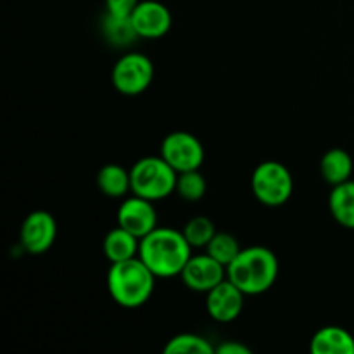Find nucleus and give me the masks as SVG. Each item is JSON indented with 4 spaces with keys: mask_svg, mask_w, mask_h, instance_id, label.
<instances>
[{
    "mask_svg": "<svg viewBox=\"0 0 354 354\" xmlns=\"http://www.w3.org/2000/svg\"><path fill=\"white\" fill-rule=\"evenodd\" d=\"M216 353L218 354H251V349H249L248 346L241 344V342L227 341L221 346H218Z\"/></svg>",
    "mask_w": 354,
    "mask_h": 354,
    "instance_id": "b1692460",
    "label": "nucleus"
},
{
    "mask_svg": "<svg viewBox=\"0 0 354 354\" xmlns=\"http://www.w3.org/2000/svg\"><path fill=\"white\" fill-rule=\"evenodd\" d=\"M158 277L145 266L140 258L111 263L107 272V290L111 299L121 308L135 310L147 303L154 294Z\"/></svg>",
    "mask_w": 354,
    "mask_h": 354,
    "instance_id": "7ed1b4c3",
    "label": "nucleus"
},
{
    "mask_svg": "<svg viewBox=\"0 0 354 354\" xmlns=\"http://www.w3.org/2000/svg\"><path fill=\"white\" fill-rule=\"evenodd\" d=\"M178 173L159 156H145L130 168L131 194L144 199L161 201L171 196L176 189Z\"/></svg>",
    "mask_w": 354,
    "mask_h": 354,
    "instance_id": "20e7f679",
    "label": "nucleus"
},
{
    "mask_svg": "<svg viewBox=\"0 0 354 354\" xmlns=\"http://www.w3.org/2000/svg\"><path fill=\"white\" fill-rule=\"evenodd\" d=\"M161 156L176 173L199 169L204 161V147L189 131H171L161 144Z\"/></svg>",
    "mask_w": 354,
    "mask_h": 354,
    "instance_id": "0eeeda50",
    "label": "nucleus"
},
{
    "mask_svg": "<svg viewBox=\"0 0 354 354\" xmlns=\"http://www.w3.org/2000/svg\"><path fill=\"white\" fill-rule=\"evenodd\" d=\"M241 251L242 249L239 245L237 239L232 234H227V232H216L214 237L209 241V244L206 245L207 254L216 259L218 263H221L225 268L237 258Z\"/></svg>",
    "mask_w": 354,
    "mask_h": 354,
    "instance_id": "aec40b11",
    "label": "nucleus"
},
{
    "mask_svg": "<svg viewBox=\"0 0 354 354\" xmlns=\"http://www.w3.org/2000/svg\"><path fill=\"white\" fill-rule=\"evenodd\" d=\"M116 216L118 225L138 239H144L158 228V211L154 203L135 194L120 204Z\"/></svg>",
    "mask_w": 354,
    "mask_h": 354,
    "instance_id": "9d476101",
    "label": "nucleus"
},
{
    "mask_svg": "<svg viewBox=\"0 0 354 354\" xmlns=\"http://www.w3.org/2000/svg\"><path fill=\"white\" fill-rule=\"evenodd\" d=\"M182 232L192 249H201L209 244V241L216 234V228L207 216H194L192 220L187 221Z\"/></svg>",
    "mask_w": 354,
    "mask_h": 354,
    "instance_id": "4be33fe9",
    "label": "nucleus"
},
{
    "mask_svg": "<svg viewBox=\"0 0 354 354\" xmlns=\"http://www.w3.org/2000/svg\"><path fill=\"white\" fill-rule=\"evenodd\" d=\"M192 256V245L183 232L168 227H158L140 239L138 258L158 279H173L182 275Z\"/></svg>",
    "mask_w": 354,
    "mask_h": 354,
    "instance_id": "f257e3e1",
    "label": "nucleus"
},
{
    "mask_svg": "<svg viewBox=\"0 0 354 354\" xmlns=\"http://www.w3.org/2000/svg\"><path fill=\"white\" fill-rule=\"evenodd\" d=\"M138 249H140V239L135 237L133 234L124 230L120 225L107 232L102 242L104 256L109 263H120L137 258Z\"/></svg>",
    "mask_w": 354,
    "mask_h": 354,
    "instance_id": "4468645a",
    "label": "nucleus"
},
{
    "mask_svg": "<svg viewBox=\"0 0 354 354\" xmlns=\"http://www.w3.org/2000/svg\"><path fill=\"white\" fill-rule=\"evenodd\" d=\"M206 178L201 175L199 169L178 173L175 192L178 194L183 201H187V203H197V201L203 199L204 194H206Z\"/></svg>",
    "mask_w": 354,
    "mask_h": 354,
    "instance_id": "412c9836",
    "label": "nucleus"
},
{
    "mask_svg": "<svg viewBox=\"0 0 354 354\" xmlns=\"http://www.w3.org/2000/svg\"><path fill=\"white\" fill-rule=\"evenodd\" d=\"M130 17L137 35L144 40H158L166 37L173 24L169 9L158 0H140Z\"/></svg>",
    "mask_w": 354,
    "mask_h": 354,
    "instance_id": "1a4fd4ad",
    "label": "nucleus"
},
{
    "mask_svg": "<svg viewBox=\"0 0 354 354\" xmlns=\"http://www.w3.org/2000/svg\"><path fill=\"white\" fill-rule=\"evenodd\" d=\"M320 173L322 178L332 187L348 182L353 175V158L344 149H330L322 156Z\"/></svg>",
    "mask_w": 354,
    "mask_h": 354,
    "instance_id": "2eb2a0df",
    "label": "nucleus"
},
{
    "mask_svg": "<svg viewBox=\"0 0 354 354\" xmlns=\"http://www.w3.org/2000/svg\"><path fill=\"white\" fill-rule=\"evenodd\" d=\"M180 277L187 289L207 294L227 279V268L206 252V254L190 256Z\"/></svg>",
    "mask_w": 354,
    "mask_h": 354,
    "instance_id": "9b49d317",
    "label": "nucleus"
},
{
    "mask_svg": "<svg viewBox=\"0 0 354 354\" xmlns=\"http://www.w3.org/2000/svg\"><path fill=\"white\" fill-rule=\"evenodd\" d=\"M154 80V64L140 52H127L113 66V86L127 97H137L151 86Z\"/></svg>",
    "mask_w": 354,
    "mask_h": 354,
    "instance_id": "423d86ee",
    "label": "nucleus"
},
{
    "mask_svg": "<svg viewBox=\"0 0 354 354\" xmlns=\"http://www.w3.org/2000/svg\"><path fill=\"white\" fill-rule=\"evenodd\" d=\"M57 237V221L48 211H31L23 220L19 242L30 254H44L54 245Z\"/></svg>",
    "mask_w": 354,
    "mask_h": 354,
    "instance_id": "6e6552de",
    "label": "nucleus"
},
{
    "mask_svg": "<svg viewBox=\"0 0 354 354\" xmlns=\"http://www.w3.org/2000/svg\"><path fill=\"white\" fill-rule=\"evenodd\" d=\"M97 187L107 197H113V199L124 197L128 192H131L130 169L116 162L102 166L97 173Z\"/></svg>",
    "mask_w": 354,
    "mask_h": 354,
    "instance_id": "f3484780",
    "label": "nucleus"
},
{
    "mask_svg": "<svg viewBox=\"0 0 354 354\" xmlns=\"http://www.w3.org/2000/svg\"><path fill=\"white\" fill-rule=\"evenodd\" d=\"M244 296L245 294L239 289L235 283L225 279L223 282L218 283L214 289L207 292L206 297V310L207 315L218 324H230L239 315L242 313L244 308Z\"/></svg>",
    "mask_w": 354,
    "mask_h": 354,
    "instance_id": "f8f14e48",
    "label": "nucleus"
},
{
    "mask_svg": "<svg viewBox=\"0 0 354 354\" xmlns=\"http://www.w3.org/2000/svg\"><path fill=\"white\" fill-rule=\"evenodd\" d=\"M251 189L263 206H283L294 192L292 173L279 161H263L252 171Z\"/></svg>",
    "mask_w": 354,
    "mask_h": 354,
    "instance_id": "39448f33",
    "label": "nucleus"
},
{
    "mask_svg": "<svg viewBox=\"0 0 354 354\" xmlns=\"http://www.w3.org/2000/svg\"><path fill=\"white\" fill-rule=\"evenodd\" d=\"M279 258L263 245L242 249L237 258L227 266V279L245 296H258L275 286L279 279Z\"/></svg>",
    "mask_w": 354,
    "mask_h": 354,
    "instance_id": "f03ea898",
    "label": "nucleus"
},
{
    "mask_svg": "<svg viewBox=\"0 0 354 354\" xmlns=\"http://www.w3.org/2000/svg\"><path fill=\"white\" fill-rule=\"evenodd\" d=\"M310 351L313 354H354V337L342 327H324L311 337Z\"/></svg>",
    "mask_w": 354,
    "mask_h": 354,
    "instance_id": "ddd939ff",
    "label": "nucleus"
},
{
    "mask_svg": "<svg viewBox=\"0 0 354 354\" xmlns=\"http://www.w3.org/2000/svg\"><path fill=\"white\" fill-rule=\"evenodd\" d=\"M166 354H214L216 348L207 341L206 337L199 334H190V332H183V334L175 335L168 341L165 346Z\"/></svg>",
    "mask_w": 354,
    "mask_h": 354,
    "instance_id": "6ab92c4d",
    "label": "nucleus"
},
{
    "mask_svg": "<svg viewBox=\"0 0 354 354\" xmlns=\"http://www.w3.org/2000/svg\"><path fill=\"white\" fill-rule=\"evenodd\" d=\"M328 209L332 218L341 227L354 230V182L348 180L344 183L332 187L328 196Z\"/></svg>",
    "mask_w": 354,
    "mask_h": 354,
    "instance_id": "dca6fc26",
    "label": "nucleus"
},
{
    "mask_svg": "<svg viewBox=\"0 0 354 354\" xmlns=\"http://www.w3.org/2000/svg\"><path fill=\"white\" fill-rule=\"evenodd\" d=\"M100 31H102L104 40L107 41L113 47H130L137 41V38H140L135 31L133 23H131V17H121V16H113V14H107L104 16L102 24H100Z\"/></svg>",
    "mask_w": 354,
    "mask_h": 354,
    "instance_id": "a211bd4d",
    "label": "nucleus"
},
{
    "mask_svg": "<svg viewBox=\"0 0 354 354\" xmlns=\"http://www.w3.org/2000/svg\"><path fill=\"white\" fill-rule=\"evenodd\" d=\"M140 0H106V12L113 16L130 17Z\"/></svg>",
    "mask_w": 354,
    "mask_h": 354,
    "instance_id": "5701e85b",
    "label": "nucleus"
}]
</instances>
